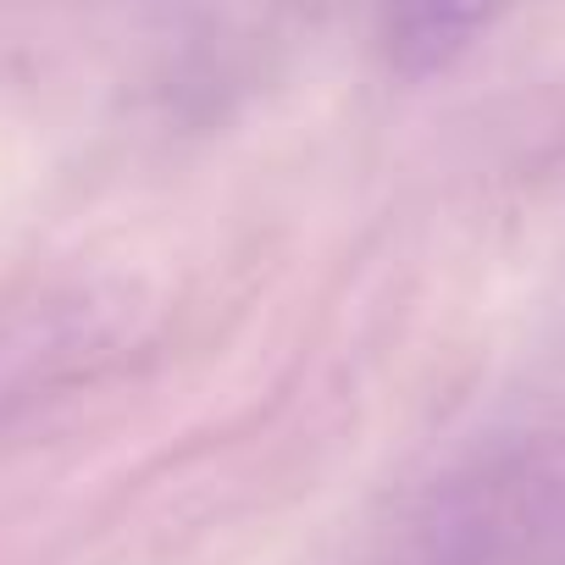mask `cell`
Returning <instances> with one entry per match:
<instances>
[{
  "label": "cell",
  "instance_id": "cell-1",
  "mask_svg": "<svg viewBox=\"0 0 565 565\" xmlns=\"http://www.w3.org/2000/svg\"><path fill=\"white\" fill-rule=\"evenodd\" d=\"M504 12H510V0H388L383 7V56L411 84L438 78Z\"/></svg>",
  "mask_w": 565,
  "mask_h": 565
}]
</instances>
